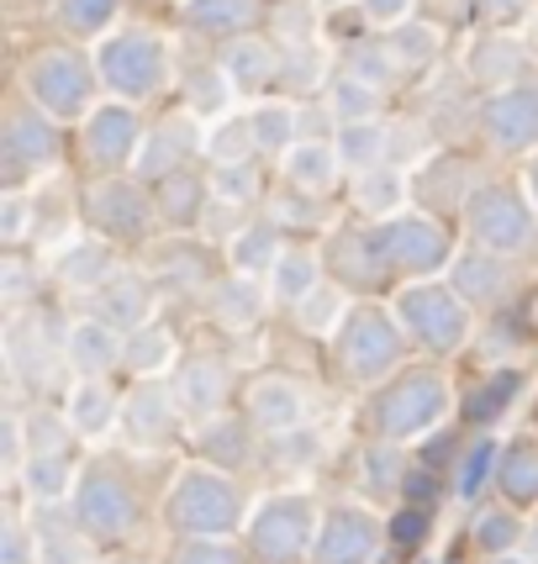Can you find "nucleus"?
<instances>
[{
	"mask_svg": "<svg viewBox=\"0 0 538 564\" xmlns=\"http://www.w3.org/2000/svg\"><path fill=\"white\" fill-rule=\"evenodd\" d=\"M170 522L180 533H191V539H217L227 533L238 512H244V501H238V486L227 480V475H212V469H191V475H180V486L170 496Z\"/></svg>",
	"mask_w": 538,
	"mask_h": 564,
	"instance_id": "1",
	"label": "nucleus"
},
{
	"mask_svg": "<svg viewBox=\"0 0 538 564\" xmlns=\"http://www.w3.org/2000/svg\"><path fill=\"white\" fill-rule=\"evenodd\" d=\"M100 79L127 100L153 96L164 79V43L148 26H127L117 37H106L100 43Z\"/></svg>",
	"mask_w": 538,
	"mask_h": 564,
	"instance_id": "2",
	"label": "nucleus"
},
{
	"mask_svg": "<svg viewBox=\"0 0 538 564\" xmlns=\"http://www.w3.org/2000/svg\"><path fill=\"white\" fill-rule=\"evenodd\" d=\"M26 90L49 117H79L90 100V64L74 48H43L26 64Z\"/></svg>",
	"mask_w": 538,
	"mask_h": 564,
	"instance_id": "3",
	"label": "nucleus"
},
{
	"mask_svg": "<svg viewBox=\"0 0 538 564\" xmlns=\"http://www.w3.org/2000/svg\"><path fill=\"white\" fill-rule=\"evenodd\" d=\"M248 543L254 554L269 564H291L306 554V543H318L312 533V507L301 496H275L254 512V528H248Z\"/></svg>",
	"mask_w": 538,
	"mask_h": 564,
	"instance_id": "4",
	"label": "nucleus"
},
{
	"mask_svg": "<svg viewBox=\"0 0 538 564\" xmlns=\"http://www.w3.org/2000/svg\"><path fill=\"white\" fill-rule=\"evenodd\" d=\"M443 406H449V395H443L439 375H401L391 391L380 395L375 422H380L386 438H412V433H422V427L439 422Z\"/></svg>",
	"mask_w": 538,
	"mask_h": 564,
	"instance_id": "5",
	"label": "nucleus"
},
{
	"mask_svg": "<svg viewBox=\"0 0 538 564\" xmlns=\"http://www.w3.org/2000/svg\"><path fill=\"white\" fill-rule=\"evenodd\" d=\"M74 522H79L85 533H96V539H122L127 528L138 522V501H132L122 475L90 469V475L79 480V491H74Z\"/></svg>",
	"mask_w": 538,
	"mask_h": 564,
	"instance_id": "6",
	"label": "nucleus"
},
{
	"mask_svg": "<svg viewBox=\"0 0 538 564\" xmlns=\"http://www.w3.org/2000/svg\"><path fill=\"white\" fill-rule=\"evenodd\" d=\"M338 354L354 380H375V375H386L401 359V338H396L386 312H369L365 306V312L348 317V327H343V338H338Z\"/></svg>",
	"mask_w": 538,
	"mask_h": 564,
	"instance_id": "7",
	"label": "nucleus"
},
{
	"mask_svg": "<svg viewBox=\"0 0 538 564\" xmlns=\"http://www.w3.org/2000/svg\"><path fill=\"white\" fill-rule=\"evenodd\" d=\"M470 232H475V243L486 248V253H517V248H528V238H534V217L523 212L517 196L486 191V196H475V206H470Z\"/></svg>",
	"mask_w": 538,
	"mask_h": 564,
	"instance_id": "8",
	"label": "nucleus"
},
{
	"mask_svg": "<svg viewBox=\"0 0 538 564\" xmlns=\"http://www.w3.org/2000/svg\"><path fill=\"white\" fill-rule=\"evenodd\" d=\"M375 543H380V522L359 507H338V512L322 522L318 543H312V560L318 564H369L375 560Z\"/></svg>",
	"mask_w": 538,
	"mask_h": 564,
	"instance_id": "9",
	"label": "nucleus"
},
{
	"mask_svg": "<svg viewBox=\"0 0 538 564\" xmlns=\"http://www.w3.org/2000/svg\"><path fill=\"white\" fill-rule=\"evenodd\" d=\"M401 317L417 327V338L428 348H454L460 338H465V306L454 301L449 291H439V285H422V291H407L401 295Z\"/></svg>",
	"mask_w": 538,
	"mask_h": 564,
	"instance_id": "10",
	"label": "nucleus"
},
{
	"mask_svg": "<svg viewBox=\"0 0 538 564\" xmlns=\"http://www.w3.org/2000/svg\"><path fill=\"white\" fill-rule=\"evenodd\" d=\"M486 132L496 148H528L538 138V85H517L486 106Z\"/></svg>",
	"mask_w": 538,
	"mask_h": 564,
	"instance_id": "11",
	"label": "nucleus"
},
{
	"mask_svg": "<svg viewBox=\"0 0 538 564\" xmlns=\"http://www.w3.org/2000/svg\"><path fill=\"white\" fill-rule=\"evenodd\" d=\"M0 148H6V170L26 174V170H37V164H53V159H58V132H53L43 117H32V111H11Z\"/></svg>",
	"mask_w": 538,
	"mask_h": 564,
	"instance_id": "12",
	"label": "nucleus"
},
{
	"mask_svg": "<svg viewBox=\"0 0 538 564\" xmlns=\"http://www.w3.org/2000/svg\"><path fill=\"white\" fill-rule=\"evenodd\" d=\"M132 148H138V117L127 106H106V111H96L85 122V153L100 170H117Z\"/></svg>",
	"mask_w": 538,
	"mask_h": 564,
	"instance_id": "13",
	"label": "nucleus"
},
{
	"mask_svg": "<svg viewBox=\"0 0 538 564\" xmlns=\"http://www.w3.org/2000/svg\"><path fill=\"white\" fill-rule=\"evenodd\" d=\"M259 11H265V0H185L180 6L185 26L212 32V37H248Z\"/></svg>",
	"mask_w": 538,
	"mask_h": 564,
	"instance_id": "14",
	"label": "nucleus"
},
{
	"mask_svg": "<svg viewBox=\"0 0 538 564\" xmlns=\"http://www.w3.org/2000/svg\"><path fill=\"white\" fill-rule=\"evenodd\" d=\"M248 417L265 433H291V427H301V391L286 380H259L248 391Z\"/></svg>",
	"mask_w": 538,
	"mask_h": 564,
	"instance_id": "15",
	"label": "nucleus"
},
{
	"mask_svg": "<svg viewBox=\"0 0 538 564\" xmlns=\"http://www.w3.org/2000/svg\"><path fill=\"white\" fill-rule=\"evenodd\" d=\"M122 354L127 348H122V338H117L111 322H79V327L69 333V359H74L79 375H106Z\"/></svg>",
	"mask_w": 538,
	"mask_h": 564,
	"instance_id": "16",
	"label": "nucleus"
},
{
	"mask_svg": "<svg viewBox=\"0 0 538 564\" xmlns=\"http://www.w3.org/2000/svg\"><path fill=\"white\" fill-rule=\"evenodd\" d=\"M386 253H391V264H401V270H433L443 259V232L433 221H401V227H391V238H386Z\"/></svg>",
	"mask_w": 538,
	"mask_h": 564,
	"instance_id": "17",
	"label": "nucleus"
},
{
	"mask_svg": "<svg viewBox=\"0 0 538 564\" xmlns=\"http://www.w3.org/2000/svg\"><path fill=\"white\" fill-rule=\"evenodd\" d=\"M90 217H96L106 232H143L148 206H143V196H138L132 185L111 180V185H100L96 196H90Z\"/></svg>",
	"mask_w": 538,
	"mask_h": 564,
	"instance_id": "18",
	"label": "nucleus"
},
{
	"mask_svg": "<svg viewBox=\"0 0 538 564\" xmlns=\"http://www.w3.org/2000/svg\"><path fill=\"white\" fill-rule=\"evenodd\" d=\"M222 69L233 74V85L238 90H265L269 79L280 74V58L269 48L265 37H233V48L222 58Z\"/></svg>",
	"mask_w": 538,
	"mask_h": 564,
	"instance_id": "19",
	"label": "nucleus"
},
{
	"mask_svg": "<svg viewBox=\"0 0 538 564\" xmlns=\"http://www.w3.org/2000/svg\"><path fill=\"white\" fill-rule=\"evenodd\" d=\"M148 306H153V295L143 291V280H106L100 285V322H111V327H143Z\"/></svg>",
	"mask_w": 538,
	"mask_h": 564,
	"instance_id": "20",
	"label": "nucleus"
},
{
	"mask_svg": "<svg viewBox=\"0 0 538 564\" xmlns=\"http://www.w3.org/2000/svg\"><path fill=\"white\" fill-rule=\"evenodd\" d=\"M222 395H227V375H222L217 359H191L180 375V401L191 412H217Z\"/></svg>",
	"mask_w": 538,
	"mask_h": 564,
	"instance_id": "21",
	"label": "nucleus"
},
{
	"mask_svg": "<svg viewBox=\"0 0 538 564\" xmlns=\"http://www.w3.org/2000/svg\"><path fill=\"white\" fill-rule=\"evenodd\" d=\"M338 148L327 143H295L291 153H286V174H291L295 185H306V191H322L333 174H338Z\"/></svg>",
	"mask_w": 538,
	"mask_h": 564,
	"instance_id": "22",
	"label": "nucleus"
},
{
	"mask_svg": "<svg viewBox=\"0 0 538 564\" xmlns=\"http://www.w3.org/2000/svg\"><path fill=\"white\" fill-rule=\"evenodd\" d=\"M170 395L159 391V386H138V395L127 401V427L138 433V438H159V433H170Z\"/></svg>",
	"mask_w": 538,
	"mask_h": 564,
	"instance_id": "23",
	"label": "nucleus"
},
{
	"mask_svg": "<svg viewBox=\"0 0 538 564\" xmlns=\"http://www.w3.org/2000/svg\"><path fill=\"white\" fill-rule=\"evenodd\" d=\"M312 291H318V259L312 253H280V264H275V295L286 306H301Z\"/></svg>",
	"mask_w": 538,
	"mask_h": 564,
	"instance_id": "24",
	"label": "nucleus"
},
{
	"mask_svg": "<svg viewBox=\"0 0 538 564\" xmlns=\"http://www.w3.org/2000/svg\"><path fill=\"white\" fill-rule=\"evenodd\" d=\"M327 106H333V117H338L343 127L369 122V117H375V90H369L365 79H354V74H338V79L327 85Z\"/></svg>",
	"mask_w": 538,
	"mask_h": 564,
	"instance_id": "25",
	"label": "nucleus"
},
{
	"mask_svg": "<svg viewBox=\"0 0 538 564\" xmlns=\"http://www.w3.org/2000/svg\"><path fill=\"white\" fill-rule=\"evenodd\" d=\"M396 69H401V58L391 53V43L380 48V43H359V48L348 53V69L343 74H354V79H365L369 90H380V85H391Z\"/></svg>",
	"mask_w": 538,
	"mask_h": 564,
	"instance_id": "26",
	"label": "nucleus"
},
{
	"mask_svg": "<svg viewBox=\"0 0 538 564\" xmlns=\"http://www.w3.org/2000/svg\"><path fill=\"white\" fill-rule=\"evenodd\" d=\"M354 200L365 206L369 217H386L401 206V174L396 170H365L359 174V185H354Z\"/></svg>",
	"mask_w": 538,
	"mask_h": 564,
	"instance_id": "27",
	"label": "nucleus"
},
{
	"mask_svg": "<svg viewBox=\"0 0 538 564\" xmlns=\"http://www.w3.org/2000/svg\"><path fill=\"white\" fill-rule=\"evenodd\" d=\"M386 153V132L375 122H354L338 132V159L354 164V170H375V159Z\"/></svg>",
	"mask_w": 538,
	"mask_h": 564,
	"instance_id": "28",
	"label": "nucleus"
},
{
	"mask_svg": "<svg viewBox=\"0 0 538 564\" xmlns=\"http://www.w3.org/2000/svg\"><path fill=\"white\" fill-rule=\"evenodd\" d=\"M69 422H74V433H85V438L106 433V427H111V395L100 391L96 380H90V386H79L74 401H69Z\"/></svg>",
	"mask_w": 538,
	"mask_h": 564,
	"instance_id": "29",
	"label": "nucleus"
},
{
	"mask_svg": "<svg viewBox=\"0 0 538 564\" xmlns=\"http://www.w3.org/2000/svg\"><path fill=\"white\" fill-rule=\"evenodd\" d=\"M502 491L513 496V501H538V448H513L507 459H502Z\"/></svg>",
	"mask_w": 538,
	"mask_h": 564,
	"instance_id": "30",
	"label": "nucleus"
},
{
	"mask_svg": "<svg viewBox=\"0 0 538 564\" xmlns=\"http://www.w3.org/2000/svg\"><path fill=\"white\" fill-rule=\"evenodd\" d=\"M117 6L122 0H58V22H64V32L90 37V32H100V26L117 17Z\"/></svg>",
	"mask_w": 538,
	"mask_h": 564,
	"instance_id": "31",
	"label": "nucleus"
},
{
	"mask_svg": "<svg viewBox=\"0 0 538 564\" xmlns=\"http://www.w3.org/2000/svg\"><path fill=\"white\" fill-rule=\"evenodd\" d=\"M164 217L174 221V227H185V221L201 217V180L196 174H170V185H164Z\"/></svg>",
	"mask_w": 538,
	"mask_h": 564,
	"instance_id": "32",
	"label": "nucleus"
},
{
	"mask_svg": "<svg viewBox=\"0 0 538 564\" xmlns=\"http://www.w3.org/2000/svg\"><path fill=\"white\" fill-rule=\"evenodd\" d=\"M517 539H523V522H517L507 507H502V512H486L475 522V543H481L486 554H513Z\"/></svg>",
	"mask_w": 538,
	"mask_h": 564,
	"instance_id": "33",
	"label": "nucleus"
},
{
	"mask_svg": "<svg viewBox=\"0 0 538 564\" xmlns=\"http://www.w3.org/2000/svg\"><path fill=\"white\" fill-rule=\"evenodd\" d=\"M26 486H32L37 501H58L64 486H69V465H64L58 454H37V459L26 465Z\"/></svg>",
	"mask_w": 538,
	"mask_h": 564,
	"instance_id": "34",
	"label": "nucleus"
},
{
	"mask_svg": "<svg viewBox=\"0 0 538 564\" xmlns=\"http://www.w3.org/2000/svg\"><path fill=\"white\" fill-rule=\"evenodd\" d=\"M386 43H391V53L401 58V69H407V64H428L439 53V32L433 26H396Z\"/></svg>",
	"mask_w": 538,
	"mask_h": 564,
	"instance_id": "35",
	"label": "nucleus"
},
{
	"mask_svg": "<svg viewBox=\"0 0 538 564\" xmlns=\"http://www.w3.org/2000/svg\"><path fill=\"white\" fill-rule=\"evenodd\" d=\"M37 564H85V539H74L64 522L37 533Z\"/></svg>",
	"mask_w": 538,
	"mask_h": 564,
	"instance_id": "36",
	"label": "nucleus"
},
{
	"mask_svg": "<svg viewBox=\"0 0 538 564\" xmlns=\"http://www.w3.org/2000/svg\"><path fill=\"white\" fill-rule=\"evenodd\" d=\"M233 264H238V274H254V270H265V264H280L275 232H269V227H259V232H244V238L233 243Z\"/></svg>",
	"mask_w": 538,
	"mask_h": 564,
	"instance_id": "37",
	"label": "nucleus"
},
{
	"mask_svg": "<svg viewBox=\"0 0 538 564\" xmlns=\"http://www.w3.org/2000/svg\"><path fill=\"white\" fill-rule=\"evenodd\" d=\"M295 132V117L291 111H280V106H265V111H254V122H248V138L254 148H286Z\"/></svg>",
	"mask_w": 538,
	"mask_h": 564,
	"instance_id": "38",
	"label": "nucleus"
},
{
	"mask_svg": "<svg viewBox=\"0 0 538 564\" xmlns=\"http://www.w3.org/2000/svg\"><path fill=\"white\" fill-rule=\"evenodd\" d=\"M127 369H159L164 359H170V338L159 333V327H138V338H127Z\"/></svg>",
	"mask_w": 538,
	"mask_h": 564,
	"instance_id": "39",
	"label": "nucleus"
},
{
	"mask_svg": "<svg viewBox=\"0 0 538 564\" xmlns=\"http://www.w3.org/2000/svg\"><path fill=\"white\" fill-rule=\"evenodd\" d=\"M475 74H481V79H513L517 74V43H507V37H486V43L475 48Z\"/></svg>",
	"mask_w": 538,
	"mask_h": 564,
	"instance_id": "40",
	"label": "nucleus"
},
{
	"mask_svg": "<svg viewBox=\"0 0 538 564\" xmlns=\"http://www.w3.org/2000/svg\"><path fill=\"white\" fill-rule=\"evenodd\" d=\"M496 285H502V264L496 259H486V253H465L460 259V291L465 295H496Z\"/></svg>",
	"mask_w": 538,
	"mask_h": 564,
	"instance_id": "41",
	"label": "nucleus"
},
{
	"mask_svg": "<svg viewBox=\"0 0 538 564\" xmlns=\"http://www.w3.org/2000/svg\"><path fill=\"white\" fill-rule=\"evenodd\" d=\"M517 391V369H502V375H491V386L481 395H470V417L475 422H486L496 417V406H507Z\"/></svg>",
	"mask_w": 538,
	"mask_h": 564,
	"instance_id": "42",
	"label": "nucleus"
},
{
	"mask_svg": "<svg viewBox=\"0 0 538 564\" xmlns=\"http://www.w3.org/2000/svg\"><path fill=\"white\" fill-rule=\"evenodd\" d=\"M174 564H244V554L227 539H191V543H180Z\"/></svg>",
	"mask_w": 538,
	"mask_h": 564,
	"instance_id": "43",
	"label": "nucleus"
},
{
	"mask_svg": "<svg viewBox=\"0 0 538 564\" xmlns=\"http://www.w3.org/2000/svg\"><path fill=\"white\" fill-rule=\"evenodd\" d=\"M212 191L227 200H254V191H259V170L254 164H222L217 174H212Z\"/></svg>",
	"mask_w": 538,
	"mask_h": 564,
	"instance_id": "44",
	"label": "nucleus"
},
{
	"mask_svg": "<svg viewBox=\"0 0 538 564\" xmlns=\"http://www.w3.org/2000/svg\"><path fill=\"white\" fill-rule=\"evenodd\" d=\"M491 465H496V443H475V448L465 454V465H460V480H454L465 501H470V496H481V486H486Z\"/></svg>",
	"mask_w": 538,
	"mask_h": 564,
	"instance_id": "45",
	"label": "nucleus"
},
{
	"mask_svg": "<svg viewBox=\"0 0 538 564\" xmlns=\"http://www.w3.org/2000/svg\"><path fill=\"white\" fill-rule=\"evenodd\" d=\"M217 312H227L233 322H254L259 317V295H254V285H222L217 291Z\"/></svg>",
	"mask_w": 538,
	"mask_h": 564,
	"instance_id": "46",
	"label": "nucleus"
},
{
	"mask_svg": "<svg viewBox=\"0 0 538 564\" xmlns=\"http://www.w3.org/2000/svg\"><path fill=\"white\" fill-rule=\"evenodd\" d=\"M106 270H111V253H106V248H90V253L79 248V253L64 259V280H85V285H96Z\"/></svg>",
	"mask_w": 538,
	"mask_h": 564,
	"instance_id": "47",
	"label": "nucleus"
},
{
	"mask_svg": "<svg viewBox=\"0 0 538 564\" xmlns=\"http://www.w3.org/2000/svg\"><path fill=\"white\" fill-rule=\"evenodd\" d=\"M365 475H369V486H396L401 480V454L396 448H369Z\"/></svg>",
	"mask_w": 538,
	"mask_h": 564,
	"instance_id": "48",
	"label": "nucleus"
},
{
	"mask_svg": "<svg viewBox=\"0 0 538 564\" xmlns=\"http://www.w3.org/2000/svg\"><path fill=\"white\" fill-rule=\"evenodd\" d=\"M206 448L217 454L222 465H238V459H244V427H217V433H206Z\"/></svg>",
	"mask_w": 538,
	"mask_h": 564,
	"instance_id": "49",
	"label": "nucleus"
},
{
	"mask_svg": "<svg viewBox=\"0 0 538 564\" xmlns=\"http://www.w3.org/2000/svg\"><path fill=\"white\" fill-rule=\"evenodd\" d=\"M422 528H428V517H422V512L412 507V512H401V517L391 522V543H401V549H412V543L422 539Z\"/></svg>",
	"mask_w": 538,
	"mask_h": 564,
	"instance_id": "50",
	"label": "nucleus"
},
{
	"mask_svg": "<svg viewBox=\"0 0 538 564\" xmlns=\"http://www.w3.org/2000/svg\"><path fill=\"white\" fill-rule=\"evenodd\" d=\"M407 11H412V0H365V17L380 26H396Z\"/></svg>",
	"mask_w": 538,
	"mask_h": 564,
	"instance_id": "51",
	"label": "nucleus"
},
{
	"mask_svg": "<svg viewBox=\"0 0 538 564\" xmlns=\"http://www.w3.org/2000/svg\"><path fill=\"white\" fill-rule=\"evenodd\" d=\"M22 227H26V200L11 196V200H6V221H0V238H6V243H17V238H22Z\"/></svg>",
	"mask_w": 538,
	"mask_h": 564,
	"instance_id": "52",
	"label": "nucleus"
},
{
	"mask_svg": "<svg viewBox=\"0 0 538 564\" xmlns=\"http://www.w3.org/2000/svg\"><path fill=\"white\" fill-rule=\"evenodd\" d=\"M280 17H286V37H291V43H306V37H312V32H306V26H312V6H301V11L286 6Z\"/></svg>",
	"mask_w": 538,
	"mask_h": 564,
	"instance_id": "53",
	"label": "nucleus"
},
{
	"mask_svg": "<svg viewBox=\"0 0 538 564\" xmlns=\"http://www.w3.org/2000/svg\"><path fill=\"white\" fill-rule=\"evenodd\" d=\"M0 564H26V533L17 522H6V549H0Z\"/></svg>",
	"mask_w": 538,
	"mask_h": 564,
	"instance_id": "54",
	"label": "nucleus"
},
{
	"mask_svg": "<svg viewBox=\"0 0 538 564\" xmlns=\"http://www.w3.org/2000/svg\"><path fill=\"white\" fill-rule=\"evenodd\" d=\"M6 465H22V427H17V417H6Z\"/></svg>",
	"mask_w": 538,
	"mask_h": 564,
	"instance_id": "55",
	"label": "nucleus"
},
{
	"mask_svg": "<svg viewBox=\"0 0 538 564\" xmlns=\"http://www.w3.org/2000/svg\"><path fill=\"white\" fill-rule=\"evenodd\" d=\"M486 6H491V17H517L528 0H486Z\"/></svg>",
	"mask_w": 538,
	"mask_h": 564,
	"instance_id": "56",
	"label": "nucleus"
},
{
	"mask_svg": "<svg viewBox=\"0 0 538 564\" xmlns=\"http://www.w3.org/2000/svg\"><path fill=\"white\" fill-rule=\"evenodd\" d=\"M491 564H528V560H523V554H517V549H513V554H496V560H491Z\"/></svg>",
	"mask_w": 538,
	"mask_h": 564,
	"instance_id": "57",
	"label": "nucleus"
},
{
	"mask_svg": "<svg viewBox=\"0 0 538 564\" xmlns=\"http://www.w3.org/2000/svg\"><path fill=\"white\" fill-rule=\"evenodd\" d=\"M534 191H538V164H534Z\"/></svg>",
	"mask_w": 538,
	"mask_h": 564,
	"instance_id": "58",
	"label": "nucleus"
}]
</instances>
